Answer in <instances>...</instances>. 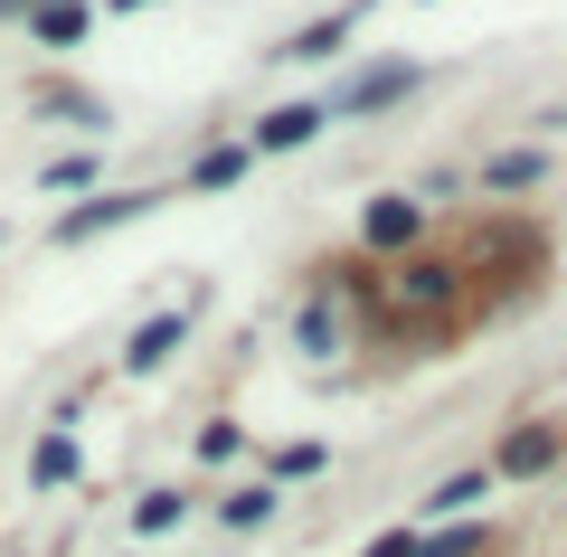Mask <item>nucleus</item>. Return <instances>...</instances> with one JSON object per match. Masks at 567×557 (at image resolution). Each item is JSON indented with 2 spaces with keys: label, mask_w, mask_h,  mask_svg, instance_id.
Segmentation results:
<instances>
[{
  "label": "nucleus",
  "mask_w": 567,
  "mask_h": 557,
  "mask_svg": "<svg viewBox=\"0 0 567 557\" xmlns=\"http://www.w3.org/2000/svg\"><path fill=\"white\" fill-rule=\"evenodd\" d=\"M133 208H152V189H104V199H85V208H66V218H58V246L104 237V227H114V218H133Z\"/></svg>",
  "instance_id": "1"
},
{
  "label": "nucleus",
  "mask_w": 567,
  "mask_h": 557,
  "mask_svg": "<svg viewBox=\"0 0 567 557\" xmlns=\"http://www.w3.org/2000/svg\"><path fill=\"white\" fill-rule=\"evenodd\" d=\"M312 133H322V104H275V114L256 123V152H303Z\"/></svg>",
  "instance_id": "2"
},
{
  "label": "nucleus",
  "mask_w": 567,
  "mask_h": 557,
  "mask_svg": "<svg viewBox=\"0 0 567 557\" xmlns=\"http://www.w3.org/2000/svg\"><path fill=\"white\" fill-rule=\"evenodd\" d=\"M181 331H189V312H152V321L133 331V350H123V369H162V359H171V340H181Z\"/></svg>",
  "instance_id": "3"
},
{
  "label": "nucleus",
  "mask_w": 567,
  "mask_h": 557,
  "mask_svg": "<svg viewBox=\"0 0 567 557\" xmlns=\"http://www.w3.org/2000/svg\"><path fill=\"white\" fill-rule=\"evenodd\" d=\"M350 20H360V10H331V20H312V29H293V39L275 48V58H341V39H350Z\"/></svg>",
  "instance_id": "4"
},
{
  "label": "nucleus",
  "mask_w": 567,
  "mask_h": 557,
  "mask_svg": "<svg viewBox=\"0 0 567 557\" xmlns=\"http://www.w3.org/2000/svg\"><path fill=\"white\" fill-rule=\"evenodd\" d=\"M406 85H416V66H369V76H350V114H369V104H398L406 95Z\"/></svg>",
  "instance_id": "5"
},
{
  "label": "nucleus",
  "mask_w": 567,
  "mask_h": 557,
  "mask_svg": "<svg viewBox=\"0 0 567 557\" xmlns=\"http://www.w3.org/2000/svg\"><path fill=\"white\" fill-rule=\"evenodd\" d=\"M66 473H76V435L58 425V435H39V454H29V482H39V492H58Z\"/></svg>",
  "instance_id": "6"
},
{
  "label": "nucleus",
  "mask_w": 567,
  "mask_h": 557,
  "mask_svg": "<svg viewBox=\"0 0 567 557\" xmlns=\"http://www.w3.org/2000/svg\"><path fill=\"white\" fill-rule=\"evenodd\" d=\"M29 29H39L48 48H76V39H85V10H76V0H39V10H29Z\"/></svg>",
  "instance_id": "7"
},
{
  "label": "nucleus",
  "mask_w": 567,
  "mask_h": 557,
  "mask_svg": "<svg viewBox=\"0 0 567 557\" xmlns=\"http://www.w3.org/2000/svg\"><path fill=\"white\" fill-rule=\"evenodd\" d=\"M369 246H406L416 237V199H388V208H369V227H360Z\"/></svg>",
  "instance_id": "8"
},
{
  "label": "nucleus",
  "mask_w": 567,
  "mask_h": 557,
  "mask_svg": "<svg viewBox=\"0 0 567 557\" xmlns=\"http://www.w3.org/2000/svg\"><path fill=\"white\" fill-rule=\"evenodd\" d=\"M435 293H454V265H435V256H416L398 275V302H435Z\"/></svg>",
  "instance_id": "9"
},
{
  "label": "nucleus",
  "mask_w": 567,
  "mask_h": 557,
  "mask_svg": "<svg viewBox=\"0 0 567 557\" xmlns=\"http://www.w3.org/2000/svg\"><path fill=\"white\" fill-rule=\"evenodd\" d=\"M502 463H511V473H548V463H558V435H548V425H539V435H511Z\"/></svg>",
  "instance_id": "10"
},
{
  "label": "nucleus",
  "mask_w": 567,
  "mask_h": 557,
  "mask_svg": "<svg viewBox=\"0 0 567 557\" xmlns=\"http://www.w3.org/2000/svg\"><path fill=\"white\" fill-rule=\"evenodd\" d=\"M483 179H492V189H529V179H539V152H502Z\"/></svg>",
  "instance_id": "11"
},
{
  "label": "nucleus",
  "mask_w": 567,
  "mask_h": 557,
  "mask_svg": "<svg viewBox=\"0 0 567 557\" xmlns=\"http://www.w3.org/2000/svg\"><path fill=\"white\" fill-rule=\"evenodd\" d=\"M464 501H483V473H454V482H435V501H425V510H464Z\"/></svg>",
  "instance_id": "12"
},
{
  "label": "nucleus",
  "mask_w": 567,
  "mask_h": 557,
  "mask_svg": "<svg viewBox=\"0 0 567 557\" xmlns=\"http://www.w3.org/2000/svg\"><path fill=\"white\" fill-rule=\"evenodd\" d=\"M237 171H246V152H208V161H199V189H227Z\"/></svg>",
  "instance_id": "13"
},
{
  "label": "nucleus",
  "mask_w": 567,
  "mask_h": 557,
  "mask_svg": "<svg viewBox=\"0 0 567 557\" xmlns=\"http://www.w3.org/2000/svg\"><path fill=\"white\" fill-rule=\"evenodd\" d=\"M265 510H275V492H237V501H227V519H237V529H256Z\"/></svg>",
  "instance_id": "14"
},
{
  "label": "nucleus",
  "mask_w": 567,
  "mask_h": 557,
  "mask_svg": "<svg viewBox=\"0 0 567 557\" xmlns=\"http://www.w3.org/2000/svg\"><path fill=\"white\" fill-rule=\"evenodd\" d=\"M483 548V529H454V538H435V548H416V557H473Z\"/></svg>",
  "instance_id": "15"
},
{
  "label": "nucleus",
  "mask_w": 567,
  "mask_h": 557,
  "mask_svg": "<svg viewBox=\"0 0 567 557\" xmlns=\"http://www.w3.org/2000/svg\"><path fill=\"white\" fill-rule=\"evenodd\" d=\"M369 557H416V538L398 529V538H379V548H369Z\"/></svg>",
  "instance_id": "16"
}]
</instances>
